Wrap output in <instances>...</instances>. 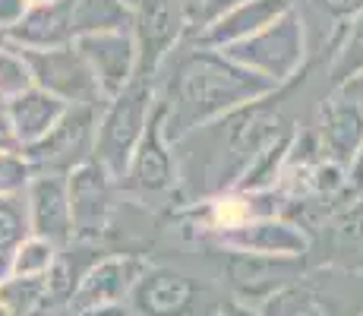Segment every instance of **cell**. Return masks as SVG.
<instances>
[{"instance_id": "obj_32", "label": "cell", "mask_w": 363, "mask_h": 316, "mask_svg": "<svg viewBox=\"0 0 363 316\" xmlns=\"http://www.w3.org/2000/svg\"><path fill=\"white\" fill-rule=\"evenodd\" d=\"M73 316H127V307L104 304V307H89V310H73Z\"/></svg>"}, {"instance_id": "obj_18", "label": "cell", "mask_w": 363, "mask_h": 316, "mask_svg": "<svg viewBox=\"0 0 363 316\" xmlns=\"http://www.w3.org/2000/svg\"><path fill=\"white\" fill-rule=\"evenodd\" d=\"M4 41L26 51H48V48H64L76 41L73 16H69V0H51V4H32L26 16L4 35Z\"/></svg>"}, {"instance_id": "obj_33", "label": "cell", "mask_w": 363, "mask_h": 316, "mask_svg": "<svg viewBox=\"0 0 363 316\" xmlns=\"http://www.w3.org/2000/svg\"><path fill=\"white\" fill-rule=\"evenodd\" d=\"M341 86H345L347 92H351V95H357L360 102H363V73H357V76H354V80H347V82H341Z\"/></svg>"}, {"instance_id": "obj_12", "label": "cell", "mask_w": 363, "mask_h": 316, "mask_svg": "<svg viewBox=\"0 0 363 316\" xmlns=\"http://www.w3.org/2000/svg\"><path fill=\"white\" fill-rule=\"evenodd\" d=\"M73 45L79 48L82 60L92 70L101 98H114L117 92H123V89L136 80L139 48H136V38H133V29L79 35Z\"/></svg>"}, {"instance_id": "obj_1", "label": "cell", "mask_w": 363, "mask_h": 316, "mask_svg": "<svg viewBox=\"0 0 363 316\" xmlns=\"http://www.w3.org/2000/svg\"><path fill=\"white\" fill-rule=\"evenodd\" d=\"M162 67L171 70L164 80H155L158 111H162L164 136L174 146L193 130L231 114L256 98L281 92L275 82L234 63L218 48H196L190 41H180Z\"/></svg>"}, {"instance_id": "obj_4", "label": "cell", "mask_w": 363, "mask_h": 316, "mask_svg": "<svg viewBox=\"0 0 363 316\" xmlns=\"http://www.w3.org/2000/svg\"><path fill=\"white\" fill-rule=\"evenodd\" d=\"M225 58H231L240 67L253 70V73L265 76L269 82H275L278 89L288 86L291 80H297V73L306 63V23L303 13L297 6L284 10L275 23H269L265 29L243 41H234L228 48H218Z\"/></svg>"}, {"instance_id": "obj_10", "label": "cell", "mask_w": 363, "mask_h": 316, "mask_svg": "<svg viewBox=\"0 0 363 316\" xmlns=\"http://www.w3.org/2000/svg\"><path fill=\"white\" fill-rule=\"evenodd\" d=\"M184 0H139L133 10V38L139 48V73L158 76L167 54L184 41Z\"/></svg>"}, {"instance_id": "obj_19", "label": "cell", "mask_w": 363, "mask_h": 316, "mask_svg": "<svg viewBox=\"0 0 363 316\" xmlns=\"http://www.w3.org/2000/svg\"><path fill=\"white\" fill-rule=\"evenodd\" d=\"M67 108H69L67 102L48 95L45 89H38V86L26 89V92H19L16 98L4 102V111L10 114L13 130H16L23 149H29V146H35L41 136H48V130L64 117Z\"/></svg>"}, {"instance_id": "obj_36", "label": "cell", "mask_w": 363, "mask_h": 316, "mask_svg": "<svg viewBox=\"0 0 363 316\" xmlns=\"http://www.w3.org/2000/svg\"><path fill=\"white\" fill-rule=\"evenodd\" d=\"M32 4H51V0H29V6H32Z\"/></svg>"}, {"instance_id": "obj_37", "label": "cell", "mask_w": 363, "mask_h": 316, "mask_svg": "<svg viewBox=\"0 0 363 316\" xmlns=\"http://www.w3.org/2000/svg\"><path fill=\"white\" fill-rule=\"evenodd\" d=\"M0 282H4V278H0Z\"/></svg>"}, {"instance_id": "obj_30", "label": "cell", "mask_w": 363, "mask_h": 316, "mask_svg": "<svg viewBox=\"0 0 363 316\" xmlns=\"http://www.w3.org/2000/svg\"><path fill=\"white\" fill-rule=\"evenodd\" d=\"M4 152H23V143H19L16 130H13L10 114H6L4 104H0V156H4Z\"/></svg>"}, {"instance_id": "obj_17", "label": "cell", "mask_w": 363, "mask_h": 316, "mask_svg": "<svg viewBox=\"0 0 363 316\" xmlns=\"http://www.w3.org/2000/svg\"><path fill=\"white\" fill-rule=\"evenodd\" d=\"M294 0H243L234 10H228L225 16H218L212 26H206L202 32L190 35V45L196 48H228L234 41H243L250 35L265 29L269 23H275L284 10H291Z\"/></svg>"}, {"instance_id": "obj_29", "label": "cell", "mask_w": 363, "mask_h": 316, "mask_svg": "<svg viewBox=\"0 0 363 316\" xmlns=\"http://www.w3.org/2000/svg\"><path fill=\"white\" fill-rule=\"evenodd\" d=\"M29 10V0H0V38L19 23Z\"/></svg>"}, {"instance_id": "obj_22", "label": "cell", "mask_w": 363, "mask_h": 316, "mask_svg": "<svg viewBox=\"0 0 363 316\" xmlns=\"http://www.w3.org/2000/svg\"><path fill=\"white\" fill-rule=\"evenodd\" d=\"M32 234L29 228V209H26V196H0V278H6L10 259L16 247Z\"/></svg>"}, {"instance_id": "obj_14", "label": "cell", "mask_w": 363, "mask_h": 316, "mask_svg": "<svg viewBox=\"0 0 363 316\" xmlns=\"http://www.w3.org/2000/svg\"><path fill=\"white\" fill-rule=\"evenodd\" d=\"M23 196H26V209H29L32 234L45 237V241H51L54 247H60V250L76 241L67 174L35 171Z\"/></svg>"}, {"instance_id": "obj_7", "label": "cell", "mask_w": 363, "mask_h": 316, "mask_svg": "<svg viewBox=\"0 0 363 316\" xmlns=\"http://www.w3.org/2000/svg\"><path fill=\"white\" fill-rule=\"evenodd\" d=\"M32 70V86L45 89L48 95L60 98L67 104H101L104 98L99 92L89 63L82 60L79 48L64 45V48H48V51H26Z\"/></svg>"}, {"instance_id": "obj_31", "label": "cell", "mask_w": 363, "mask_h": 316, "mask_svg": "<svg viewBox=\"0 0 363 316\" xmlns=\"http://www.w3.org/2000/svg\"><path fill=\"white\" fill-rule=\"evenodd\" d=\"M218 316H262V313H259V307H253V304H243V300H228V304L221 307Z\"/></svg>"}, {"instance_id": "obj_34", "label": "cell", "mask_w": 363, "mask_h": 316, "mask_svg": "<svg viewBox=\"0 0 363 316\" xmlns=\"http://www.w3.org/2000/svg\"><path fill=\"white\" fill-rule=\"evenodd\" d=\"M0 316H16V310H13V307L6 304L4 298H0Z\"/></svg>"}, {"instance_id": "obj_16", "label": "cell", "mask_w": 363, "mask_h": 316, "mask_svg": "<svg viewBox=\"0 0 363 316\" xmlns=\"http://www.w3.org/2000/svg\"><path fill=\"white\" fill-rule=\"evenodd\" d=\"M145 259L136 253H114V256L95 259L86 272H82L79 285H76L69 307L73 310H89V307H104V304H127L133 285L143 276Z\"/></svg>"}, {"instance_id": "obj_13", "label": "cell", "mask_w": 363, "mask_h": 316, "mask_svg": "<svg viewBox=\"0 0 363 316\" xmlns=\"http://www.w3.org/2000/svg\"><path fill=\"white\" fill-rule=\"evenodd\" d=\"M215 244L225 250L262 253V256H306L310 253V231L288 215H262L237 228L212 234Z\"/></svg>"}, {"instance_id": "obj_15", "label": "cell", "mask_w": 363, "mask_h": 316, "mask_svg": "<svg viewBox=\"0 0 363 316\" xmlns=\"http://www.w3.org/2000/svg\"><path fill=\"white\" fill-rule=\"evenodd\" d=\"M313 136H316L319 152L325 158L347 168L363 143V102L347 92L345 86H335L329 98H323V104H319Z\"/></svg>"}, {"instance_id": "obj_20", "label": "cell", "mask_w": 363, "mask_h": 316, "mask_svg": "<svg viewBox=\"0 0 363 316\" xmlns=\"http://www.w3.org/2000/svg\"><path fill=\"white\" fill-rule=\"evenodd\" d=\"M69 16L76 38L92 32L133 29V10L123 0H69Z\"/></svg>"}, {"instance_id": "obj_26", "label": "cell", "mask_w": 363, "mask_h": 316, "mask_svg": "<svg viewBox=\"0 0 363 316\" xmlns=\"http://www.w3.org/2000/svg\"><path fill=\"white\" fill-rule=\"evenodd\" d=\"M237 4H243V0H184V16H186L184 38H190V35L206 29V26H212L215 19L225 16L228 10H234Z\"/></svg>"}, {"instance_id": "obj_5", "label": "cell", "mask_w": 363, "mask_h": 316, "mask_svg": "<svg viewBox=\"0 0 363 316\" xmlns=\"http://www.w3.org/2000/svg\"><path fill=\"white\" fill-rule=\"evenodd\" d=\"M127 307L133 316H218L225 298L212 285L171 266H145Z\"/></svg>"}, {"instance_id": "obj_28", "label": "cell", "mask_w": 363, "mask_h": 316, "mask_svg": "<svg viewBox=\"0 0 363 316\" xmlns=\"http://www.w3.org/2000/svg\"><path fill=\"white\" fill-rule=\"evenodd\" d=\"M319 10L325 13V16H332L335 23H347V19H354L357 13H363V0H316Z\"/></svg>"}, {"instance_id": "obj_25", "label": "cell", "mask_w": 363, "mask_h": 316, "mask_svg": "<svg viewBox=\"0 0 363 316\" xmlns=\"http://www.w3.org/2000/svg\"><path fill=\"white\" fill-rule=\"evenodd\" d=\"M35 168L23 152H4L0 156V196H16L26 193Z\"/></svg>"}, {"instance_id": "obj_8", "label": "cell", "mask_w": 363, "mask_h": 316, "mask_svg": "<svg viewBox=\"0 0 363 316\" xmlns=\"http://www.w3.org/2000/svg\"><path fill=\"white\" fill-rule=\"evenodd\" d=\"M67 187H69L76 241H99V234H104V228H108L111 215L117 209L121 184L104 171L99 161L89 158L82 165H76L73 171H67Z\"/></svg>"}, {"instance_id": "obj_27", "label": "cell", "mask_w": 363, "mask_h": 316, "mask_svg": "<svg viewBox=\"0 0 363 316\" xmlns=\"http://www.w3.org/2000/svg\"><path fill=\"white\" fill-rule=\"evenodd\" d=\"M363 200V143L357 149V156L347 165V184H345V200H341V209L351 206V202Z\"/></svg>"}, {"instance_id": "obj_24", "label": "cell", "mask_w": 363, "mask_h": 316, "mask_svg": "<svg viewBox=\"0 0 363 316\" xmlns=\"http://www.w3.org/2000/svg\"><path fill=\"white\" fill-rule=\"evenodd\" d=\"M26 89H32V70L23 48L0 38V104L16 98Z\"/></svg>"}, {"instance_id": "obj_21", "label": "cell", "mask_w": 363, "mask_h": 316, "mask_svg": "<svg viewBox=\"0 0 363 316\" xmlns=\"http://www.w3.org/2000/svg\"><path fill=\"white\" fill-rule=\"evenodd\" d=\"M329 73H332V86H341V82L363 73V13L338 26V41H335Z\"/></svg>"}, {"instance_id": "obj_23", "label": "cell", "mask_w": 363, "mask_h": 316, "mask_svg": "<svg viewBox=\"0 0 363 316\" xmlns=\"http://www.w3.org/2000/svg\"><path fill=\"white\" fill-rule=\"evenodd\" d=\"M57 253H60V247H54L51 241H45V237H38V234H29L16 247V253H13L6 278H45L48 272H51Z\"/></svg>"}, {"instance_id": "obj_35", "label": "cell", "mask_w": 363, "mask_h": 316, "mask_svg": "<svg viewBox=\"0 0 363 316\" xmlns=\"http://www.w3.org/2000/svg\"><path fill=\"white\" fill-rule=\"evenodd\" d=\"M123 4H127L130 10H136V4H139V0H123Z\"/></svg>"}, {"instance_id": "obj_9", "label": "cell", "mask_w": 363, "mask_h": 316, "mask_svg": "<svg viewBox=\"0 0 363 316\" xmlns=\"http://www.w3.org/2000/svg\"><path fill=\"white\" fill-rule=\"evenodd\" d=\"M177 178H180L177 146L164 136L162 111H158V104H155V114H152V121L145 126L136 152H133L127 171H123V178H121V193L162 196V193H171Z\"/></svg>"}, {"instance_id": "obj_3", "label": "cell", "mask_w": 363, "mask_h": 316, "mask_svg": "<svg viewBox=\"0 0 363 316\" xmlns=\"http://www.w3.org/2000/svg\"><path fill=\"white\" fill-rule=\"evenodd\" d=\"M256 307L262 316H360L363 272L341 266L303 269L294 282L278 288Z\"/></svg>"}, {"instance_id": "obj_38", "label": "cell", "mask_w": 363, "mask_h": 316, "mask_svg": "<svg viewBox=\"0 0 363 316\" xmlns=\"http://www.w3.org/2000/svg\"><path fill=\"white\" fill-rule=\"evenodd\" d=\"M360 316H363V313H360Z\"/></svg>"}, {"instance_id": "obj_11", "label": "cell", "mask_w": 363, "mask_h": 316, "mask_svg": "<svg viewBox=\"0 0 363 316\" xmlns=\"http://www.w3.org/2000/svg\"><path fill=\"white\" fill-rule=\"evenodd\" d=\"M306 269V256H262V253L225 250V285L231 288L234 300L262 304L278 288L294 282Z\"/></svg>"}, {"instance_id": "obj_6", "label": "cell", "mask_w": 363, "mask_h": 316, "mask_svg": "<svg viewBox=\"0 0 363 316\" xmlns=\"http://www.w3.org/2000/svg\"><path fill=\"white\" fill-rule=\"evenodd\" d=\"M104 104V102H101ZM101 104H69L57 124L48 130L35 146L23 149L35 171L67 174L76 165L95 156V126H99Z\"/></svg>"}, {"instance_id": "obj_2", "label": "cell", "mask_w": 363, "mask_h": 316, "mask_svg": "<svg viewBox=\"0 0 363 316\" xmlns=\"http://www.w3.org/2000/svg\"><path fill=\"white\" fill-rule=\"evenodd\" d=\"M158 76H136L123 92L104 98L95 126V161L121 184L133 152L158 104Z\"/></svg>"}]
</instances>
